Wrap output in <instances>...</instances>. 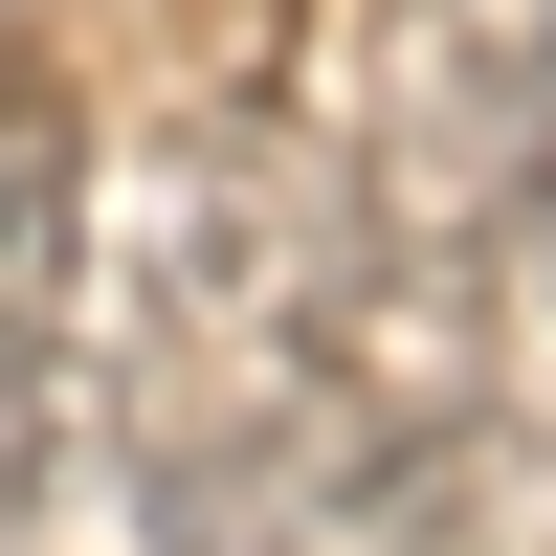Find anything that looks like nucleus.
Listing matches in <instances>:
<instances>
[{"label":"nucleus","mask_w":556,"mask_h":556,"mask_svg":"<svg viewBox=\"0 0 556 556\" xmlns=\"http://www.w3.org/2000/svg\"><path fill=\"white\" fill-rule=\"evenodd\" d=\"M67 223H89V89L0 45V334L67 290Z\"/></svg>","instance_id":"f257e3e1"},{"label":"nucleus","mask_w":556,"mask_h":556,"mask_svg":"<svg viewBox=\"0 0 556 556\" xmlns=\"http://www.w3.org/2000/svg\"><path fill=\"white\" fill-rule=\"evenodd\" d=\"M534 290H556V156H534Z\"/></svg>","instance_id":"f03ea898"}]
</instances>
